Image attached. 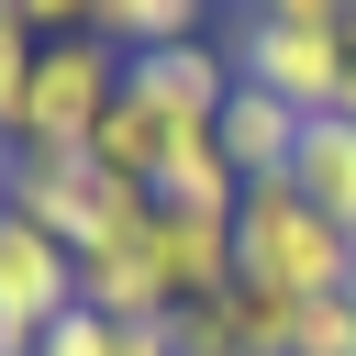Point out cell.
I'll use <instances>...</instances> for the list:
<instances>
[{"label":"cell","instance_id":"1","mask_svg":"<svg viewBox=\"0 0 356 356\" xmlns=\"http://www.w3.org/2000/svg\"><path fill=\"white\" fill-rule=\"evenodd\" d=\"M0 189H11V211H22L33 234H56L67 256H89V245H111V234H145V211H156V189L111 178L89 145H11V156H0Z\"/></svg>","mask_w":356,"mask_h":356},{"label":"cell","instance_id":"2","mask_svg":"<svg viewBox=\"0 0 356 356\" xmlns=\"http://www.w3.org/2000/svg\"><path fill=\"white\" fill-rule=\"evenodd\" d=\"M234 278L289 289V300H334V289H356V234L323 222L289 178H256L234 200Z\"/></svg>","mask_w":356,"mask_h":356},{"label":"cell","instance_id":"3","mask_svg":"<svg viewBox=\"0 0 356 356\" xmlns=\"http://www.w3.org/2000/svg\"><path fill=\"white\" fill-rule=\"evenodd\" d=\"M111 100H122V44H100V33L44 44L33 56V100H22V145H89Z\"/></svg>","mask_w":356,"mask_h":356},{"label":"cell","instance_id":"4","mask_svg":"<svg viewBox=\"0 0 356 356\" xmlns=\"http://www.w3.org/2000/svg\"><path fill=\"white\" fill-rule=\"evenodd\" d=\"M234 78L267 89V100H289L300 122H323V111L345 100V33H300V22H256V11H245V33H234Z\"/></svg>","mask_w":356,"mask_h":356},{"label":"cell","instance_id":"5","mask_svg":"<svg viewBox=\"0 0 356 356\" xmlns=\"http://www.w3.org/2000/svg\"><path fill=\"white\" fill-rule=\"evenodd\" d=\"M122 89L178 134H211L222 100H234V56L222 44H145V56H122Z\"/></svg>","mask_w":356,"mask_h":356},{"label":"cell","instance_id":"6","mask_svg":"<svg viewBox=\"0 0 356 356\" xmlns=\"http://www.w3.org/2000/svg\"><path fill=\"white\" fill-rule=\"evenodd\" d=\"M145 222H156V211H145ZM78 300H89L100 323H167V312H178V289H167L156 256H145V234L89 245V256H78Z\"/></svg>","mask_w":356,"mask_h":356},{"label":"cell","instance_id":"7","mask_svg":"<svg viewBox=\"0 0 356 356\" xmlns=\"http://www.w3.org/2000/svg\"><path fill=\"white\" fill-rule=\"evenodd\" d=\"M145 256H156V278L178 289V312L234 289V222H200V211H156V222H145Z\"/></svg>","mask_w":356,"mask_h":356},{"label":"cell","instance_id":"8","mask_svg":"<svg viewBox=\"0 0 356 356\" xmlns=\"http://www.w3.org/2000/svg\"><path fill=\"white\" fill-rule=\"evenodd\" d=\"M211 145H222V167H234L245 189H256V178H289V156H300V111L234 78V100H222V122H211Z\"/></svg>","mask_w":356,"mask_h":356},{"label":"cell","instance_id":"9","mask_svg":"<svg viewBox=\"0 0 356 356\" xmlns=\"http://www.w3.org/2000/svg\"><path fill=\"white\" fill-rule=\"evenodd\" d=\"M289 189L323 211V222H345L356 234V122L345 111H323V122H300V156H289Z\"/></svg>","mask_w":356,"mask_h":356},{"label":"cell","instance_id":"10","mask_svg":"<svg viewBox=\"0 0 356 356\" xmlns=\"http://www.w3.org/2000/svg\"><path fill=\"white\" fill-rule=\"evenodd\" d=\"M234 200H245V178L222 167V145H211V134H178V145H167V167H156V211L234 222Z\"/></svg>","mask_w":356,"mask_h":356},{"label":"cell","instance_id":"11","mask_svg":"<svg viewBox=\"0 0 356 356\" xmlns=\"http://www.w3.org/2000/svg\"><path fill=\"white\" fill-rule=\"evenodd\" d=\"M167 145H178V122H156L134 89L100 111V134H89V156L111 167V178H134V189H156V167H167Z\"/></svg>","mask_w":356,"mask_h":356},{"label":"cell","instance_id":"12","mask_svg":"<svg viewBox=\"0 0 356 356\" xmlns=\"http://www.w3.org/2000/svg\"><path fill=\"white\" fill-rule=\"evenodd\" d=\"M211 0H100V44L145 56V44H200Z\"/></svg>","mask_w":356,"mask_h":356},{"label":"cell","instance_id":"13","mask_svg":"<svg viewBox=\"0 0 356 356\" xmlns=\"http://www.w3.org/2000/svg\"><path fill=\"white\" fill-rule=\"evenodd\" d=\"M222 323H234V345H245V356H289V334H300V300H289V289H256V278H234V289H222Z\"/></svg>","mask_w":356,"mask_h":356},{"label":"cell","instance_id":"14","mask_svg":"<svg viewBox=\"0 0 356 356\" xmlns=\"http://www.w3.org/2000/svg\"><path fill=\"white\" fill-rule=\"evenodd\" d=\"M33 33L22 22H0V145H22V100H33Z\"/></svg>","mask_w":356,"mask_h":356},{"label":"cell","instance_id":"15","mask_svg":"<svg viewBox=\"0 0 356 356\" xmlns=\"http://www.w3.org/2000/svg\"><path fill=\"white\" fill-rule=\"evenodd\" d=\"M33 356H122V323H100V312L78 300V312H56V323H44V345H33Z\"/></svg>","mask_w":356,"mask_h":356},{"label":"cell","instance_id":"16","mask_svg":"<svg viewBox=\"0 0 356 356\" xmlns=\"http://www.w3.org/2000/svg\"><path fill=\"white\" fill-rule=\"evenodd\" d=\"M22 33H33V44H67V33H100V0H22Z\"/></svg>","mask_w":356,"mask_h":356},{"label":"cell","instance_id":"17","mask_svg":"<svg viewBox=\"0 0 356 356\" xmlns=\"http://www.w3.org/2000/svg\"><path fill=\"white\" fill-rule=\"evenodd\" d=\"M289 356H345V289H334V300H300V334H289Z\"/></svg>","mask_w":356,"mask_h":356},{"label":"cell","instance_id":"18","mask_svg":"<svg viewBox=\"0 0 356 356\" xmlns=\"http://www.w3.org/2000/svg\"><path fill=\"white\" fill-rule=\"evenodd\" d=\"M256 22H300V33H345L356 22V0H245Z\"/></svg>","mask_w":356,"mask_h":356},{"label":"cell","instance_id":"19","mask_svg":"<svg viewBox=\"0 0 356 356\" xmlns=\"http://www.w3.org/2000/svg\"><path fill=\"white\" fill-rule=\"evenodd\" d=\"M345 122H356V22H345V100H334Z\"/></svg>","mask_w":356,"mask_h":356},{"label":"cell","instance_id":"20","mask_svg":"<svg viewBox=\"0 0 356 356\" xmlns=\"http://www.w3.org/2000/svg\"><path fill=\"white\" fill-rule=\"evenodd\" d=\"M345 356H356V289H345Z\"/></svg>","mask_w":356,"mask_h":356},{"label":"cell","instance_id":"21","mask_svg":"<svg viewBox=\"0 0 356 356\" xmlns=\"http://www.w3.org/2000/svg\"><path fill=\"white\" fill-rule=\"evenodd\" d=\"M0 156H11V145H0ZM0 211H11V189H0Z\"/></svg>","mask_w":356,"mask_h":356}]
</instances>
